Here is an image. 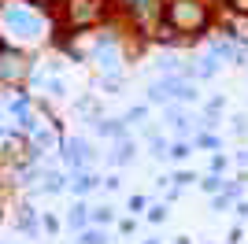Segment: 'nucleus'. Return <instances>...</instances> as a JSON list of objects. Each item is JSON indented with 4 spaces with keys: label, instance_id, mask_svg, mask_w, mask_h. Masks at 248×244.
Wrapping results in <instances>:
<instances>
[{
    "label": "nucleus",
    "instance_id": "23",
    "mask_svg": "<svg viewBox=\"0 0 248 244\" xmlns=\"http://www.w3.org/2000/svg\"><path fill=\"white\" fill-rule=\"evenodd\" d=\"M148 115V104H141V107H130V111H126V122H141Z\"/></svg>",
    "mask_w": 248,
    "mask_h": 244
},
{
    "label": "nucleus",
    "instance_id": "17",
    "mask_svg": "<svg viewBox=\"0 0 248 244\" xmlns=\"http://www.w3.org/2000/svg\"><path fill=\"white\" fill-rule=\"evenodd\" d=\"M189 155H193V141H186V137H178V141L170 144V155H167V159L182 163V159H189Z\"/></svg>",
    "mask_w": 248,
    "mask_h": 244
},
{
    "label": "nucleus",
    "instance_id": "28",
    "mask_svg": "<svg viewBox=\"0 0 248 244\" xmlns=\"http://www.w3.org/2000/svg\"><path fill=\"white\" fill-rule=\"evenodd\" d=\"M134 229H137V218H123V222H119V233L123 237H130Z\"/></svg>",
    "mask_w": 248,
    "mask_h": 244
},
{
    "label": "nucleus",
    "instance_id": "35",
    "mask_svg": "<svg viewBox=\"0 0 248 244\" xmlns=\"http://www.w3.org/2000/svg\"><path fill=\"white\" fill-rule=\"evenodd\" d=\"M245 163H248V152H245Z\"/></svg>",
    "mask_w": 248,
    "mask_h": 244
},
{
    "label": "nucleus",
    "instance_id": "3",
    "mask_svg": "<svg viewBox=\"0 0 248 244\" xmlns=\"http://www.w3.org/2000/svg\"><path fill=\"white\" fill-rule=\"evenodd\" d=\"M167 26L178 33H200L207 26V8L200 0H170L167 4Z\"/></svg>",
    "mask_w": 248,
    "mask_h": 244
},
{
    "label": "nucleus",
    "instance_id": "27",
    "mask_svg": "<svg viewBox=\"0 0 248 244\" xmlns=\"http://www.w3.org/2000/svg\"><path fill=\"white\" fill-rule=\"evenodd\" d=\"M145 207H148V200H145V196H130V211H134V214H141Z\"/></svg>",
    "mask_w": 248,
    "mask_h": 244
},
{
    "label": "nucleus",
    "instance_id": "26",
    "mask_svg": "<svg viewBox=\"0 0 248 244\" xmlns=\"http://www.w3.org/2000/svg\"><path fill=\"white\" fill-rule=\"evenodd\" d=\"M41 226H45V233H56V229H60V218H56V214H45Z\"/></svg>",
    "mask_w": 248,
    "mask_h": 244
},
{
    "label": "nucleus",
    "instance_id": "30",
    "mask_svg": "<svg viewBox=\"0 0 248 244\" xmlns=\"http://www.w3.org/2000/svg\"><path fill=\"white\" fill-rule=\"evenodd\" d=\"M104 189H108V193H115V189H119V178H115V174H111V178H104Z\"/></svg>",
    "mask_w": 248,
    "mask_h": 244
},
{
    "label": "nucleus",
    "instance_id": "25",
    "mask_svg": "<svg viewBox=\"0 0 248 244\" xmlns=\"http://www.w3.org/2000/svg\"><path fill=\"white\" fill-rule=\"evenodd\" d=\"M233 37H245V41H248V15L233 22Z\"/></svg>",
    "mask_w": 248,
    "mask_h": 244
},
{
    "label": "nucleus",
    "instance_id": "5",
    "mask_svg": "<svg viewBox=\"0 0 248 244\" xmlns=\"http://www.w3.org/2000/svg\"><path fill=\"white\" fill-rule=\"evenodd\" d=\"M167 122H170V130H174L178 137H186V141H193V137L200 133V119H197L193 111H182L178 104H170V107H167Z\"/></svg>",
    "mask_w": 248,
    "mask_h": 244
},
{
    "label": "nucleus",
    "instance_id": "34",
    "mask_svg": "<svg viewBox=\"0 0 248 244\" xmlns=\"http://www.w3.org/2000/svg\"><path fill=\"white\" fill-rule=\"evenodd\" d=\"M145 244H159V237H155V241H145Z\"/></svg>",
    "mask_w": 248,
    "mask_h": 244
},
{
    "label": "nucleus",
    "instance_id": "29",
    "mask_svg": "<svg viewBox=\"0 0 248 244\" xmlns=\"http://www.w3.org/2000/svg\"><path fill=\"white\" fill-rule=\"evenodd\" d=\"M233 11H241V15H248V0H226Z\"/></svg>",
    "mask_w": 248,
    "mask_h": 244
},
{
    "label": "nucleus",
    "instance_id": "12",
    "mask_svg": "<svg viewBox=\"0 0 248 244\" xmlns=\"http://www.w3.org/2000/svg\"><path fill=\"white\" fill-rule=\"evenodd\" d=\"M200 189H204L207 196H218V193H226V185H230V178H222V174H204L200 178Z\"/></svg>",
    "mask_w": 248,
    "mask_h": 244
},
{
    "label": "nucleus",
    "instance_id": "2",
    "mask_svg": "<svg viewBox=\"0 0 248 244\" xmlns=\"http://www.w3.org/2000/svg\"><path fill=\"white\" fill-rule=\"evenodd\" d=\"M200 100V89L197 81L189 78H178V74H163L148 85V104L152 107H170V104H197Z\"/></svg>",
    "mask_w": 248,
    "mask_h": 244
},
{
    "label": "nucleus",
    "instance_id": "7",
    "mask_svg": "<svg viewBox=\"0 0 248 244\" xmlns=\"http://www.w3.org/2000/svg\"><path fill=\"white\" fill-rule=\"evenodd\" d=\"M96 11H100V8H96L93 0H71V8H67V19H71L74 26H85L89 19H96Z\"/></svg>",
    "mask_w": 248,
    "mask_h": 244
},
{
    "label": "nucleus",
    "instance_id": "22",
    "mask_svg": "<svg viewBox=\"0 0 248 244\" xmlns=\"http://www.w3.org/2000/svg\"><path fill=\"white\" fill-rule=\"evenodd\" d=\"M230 167V155L226 152H211V174H222Z\"/></svg>",
    "mask_w": 248,
    "mask_h": 244
},
{
    "label": "nucleus",
    "instance_id": "15",
    "mask_svg": "<svg viewBox=\"0 0 248 244\" xmlns=\"http://www.w3.org/2000/svg\"><path fill=\"white\" fill-rule=\"evenodd\" d=\"M19 229L26 237H37V229H41V218H37V211H30V207H26V211L19 214Z\"/></svg>",
    "mask_w": 248,
    "mask_h": 244
},
{
    "label": "nucleus",
    "instance_id": "9",
    "mask_svg": "<svg viewBox=\"0 0 248 244\" xmlns=\"http://www.w3.org/2000/svg\"><path fill=\"white\" fill-rule=\"evenodd\" d=\"M134 159H137V144L130 141V137L115 141V152H111V163H115V167H130Z\"/></svg>",
    "mask_w": 248,
    "mask_h": 244
},
{
    "label": "nucleus",
    "instance_id": "1",
    "mask_svg": "<svg viewBox=\"0 0 248 244\" xmlns=\"http://www.w3.org/2000/svg\"><path fill=\"white\" fill-rule=\"evenodd\" d=\"M0 26L8 33L11 41H19V45H33V41L45 37V15L37 8H26V4H8V8L0 11Z\"/></svg>",
    "mask_w": 248,
    "mask_h": 244
},
{
    "label": "nucleus",
    "instance_id": "6",
    "mask_svg": "<svg viewBox=\"0 0 248 244\" xmlns=\"http://www.w3.org/2000/svg\"><path fill=\"white\" fill-rule=\"evenodd\" d=\"M96 185H104V178H100V174H93V170H74L71 174V193L74 196H89Z\"/></svg>",
    "mask_w": 248,
    "mask_h": 244
},
{
    "label": "nucleus",
    "instance_id": "8",
    "mask_svg": "<svg viewBox=\"0 0 248 244\" xmlns=\"http://www.w3.org/2000/svg\"><path fill=\"white\" fill-rule=\"evenodd\" d=\"M96 137H111V141H123L126 137V119H93Z\"/></svg>",
    "mask_w": 248,
    "mask_h": 244
},
{
    "label": "nucleus",
    "instance_id": "19",
    "mask_svg": "<svg viewBox=\"0 0 248 244\" xmlns=\"http://www.w3.org/2000/svg\"><path fill=\"white\" fill-rule=\"evenodd\" d=\"M167 214H170V211H167V203H152V207L145 211V218L152 226H159V222H167Z\"/></svg>",
    "mask_w": 248,
    "mask_h": 244
},
{
    "label": "nucleus",
    "instance_id": "31",
    "mask_svg": "<svg viewBox=\"0 0 248 244\" xmlns=\"http://www.w3.org/2000/svg\"><path fill=\"white\" fill-rule=\"evenodd\" d=\"M233 214H237V218H248V203H237V207H233Z\"/></svg>",
    "mask_w": 248,
    "mask_h": 244
},
{
    "label": "nucleus",
    "instance_id": "32",
    "mask_svg": "<svg viewBox=\"0 0 248 244\" xmlns=\"http://www.w3.org/2000/svg\"><path fill=\"white\" fill-rule=\"evenodd\" d=\"M4 133H8V126H4V115H0V137H4Z\"/></svg>",
    "mask_w": 248,
    "mask_h": 244
},
{
    "label": "nucleus",
    "instance_id": "33",
    "mask_svg": "<svg viewBox=\"0 0 248 244\" xmlns=\"http://www.w3.org/2000/svg\"><path fill=\"white\" fill-rule=\"evenodd\" d=\"M174 244H189V237H174Z\"/></svg>",
    "mask_w": 248,
    "mask_h": 244
},
{
    "label": "nucleus",
    "instance_id": "13",
    "mask_svg": "<svg viewBox=\"0 0 248 244\" xmlns=\"http://www.w3.org/2000/svg\"><path fill=\"white\" fill-rule=\"evenodd\" d=\"M148 152H152L155 159H167V155H170V141H167L163 133L148 130Z\"/></svg>",
    "mask_w": 248,
    "mask_h": 244
},
{
    "label": "nucleus",
    "instance_id": "18",
    "mask_svg": "<svg viewBox=\"0 0 248 244\" xmlns=\"http://www.w3.org/2000/svg\"><path fill=\"white\" fill-rule=\"evenodd\" d=\"M89 218H93V226H108V222L115 218V207L100 203V207H93V211H89Z\"/></svg>",
    "mask_w": 248,
    "mask_h": 244
},
{
    "label": "nucleus",
    "instance_id": "14",
    "mask_svg": "<svg viewBox=\"0 0 248 244\" xmlns=\"http://www.w3.org/2000/svg\"><path fill=\"white\" fill-rule=\"evenodd\" d=\"M193 144H197V148H207V152H222V137L211 133V130H200L197 137H193Z\"/></svg>",
    "mask_w": 248,
    "mask_h": 244
},
{
    "label": "nucleus",
    "instance_id": "16",
    "mask_svg": "<svg viewBox=\"0 0 248 244\" xmlns=\"http://www.w3.org/2000/svg\"><path fill=\"white\" fill-rule=\"evenodd\" d=\"M78 244H108V233H104V226H89L78 233Z\"/></svg>",
    "mask_w": 248,
    "mask_h": 244
},
{
    "label": "nucleus",
    "instance_id": "21",
    "mask_svg": "<svg viewBox=\"0 0 248 244\" xmlns=\"http://www.w3.org/2000/svg\"><path fill=\"white\" fill-rule=\"evenodd\" d=\"M230 203H233V193H218V196H211V211H226V207H230Z\"/></svg>",
    "mask_w": 248,
    "mask_h": 244
},
{
    "label": "nucleus",
    "instance_id": "24",
    "mask_svg": "<svg viewBox=\"0 0 248 244\" xmlns=\"http://www.w3.org/2000/svg\"><path fill=\"white\" fill-rule=\"evenodd\" d=\"M233 133H237V137H248V119H245V115L233 119Z\"/></svg>",
    "mask_w": 248,
    "mask_h": 244
},
{
    "label": "nucleus",
    "instance_id": "20",
    "mask_svg": "<svg viewBox=\"0 0 248 244\" xmlns=\"http://www.w3.org/2000/svg\"><path fill=\"white\" fill-rule=\"evenodd\" d=\"M170 182H174L178 189H186V185H197V182H200V174H193V170H178Z\"/></svg>",
    "mask_w": 248,
    "mask_h": 244
},
{
    "label": "nucleus",
    "instance_id": "4",
    "mask_svg": "<svg viewBox=\"0 0 248 244\" xmlns=\"http://www.w3.org/2000/svg\"><path fill=\"white\" fill-rule=\"evenodd\" d=\"M93 144L85 141V137H67L63 141V163H67V170H89V163H93Z\"/></svg>",
    "mask_w": 248,
    "mask_h": 244
},
{
    "label": "nucleus",
    "instance_id": "11",
    "mask_svg": "<svg viewBox=\"0 0 248 244\" xmlns=\"http://www.w3.org/2000/svg\"><path fill=\"white\" fill-rule=\"evenodd\" d=\"M218 67H222V63H218L215 56H204V60L193 63V74H189V78H193V81H207V78H215V74H218Z\"/></svg>",
    "mask_w": 248,
    "mask_h": 244
},
{
    "label": "nucleus",
    "instance_id": "10",
    "mask_svg": "<svg viewBox=\"0 0 248 244\" xmlns=\"http://www.w3.org/2000/svg\"><path fill=\"white\" fill-rule=\"evenodd\" d=\"M89 211H93V207H85V203H74L71 211H67V226H71L74 233H82V229H89V226H93Z\"/></svg>",
    "mask_w": 248,
    "mask_h": 244
}]
</instances>
